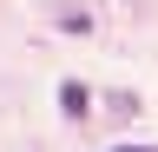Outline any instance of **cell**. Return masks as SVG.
<instances>
[{
  "instance_id": "6da1fadb",
  "label": "cell",
  "mask_w": 158,
  "mask_h": 152,
  "mask_svg": "<svg viewBox=\"0 0 158 152\" xmlns=\"http://www.w3.org/2000/svg\"><path fill=\"white\" fill-rule=\"evenodd\" d=\"M59 106H66L73 119H86V86H59Z\"/></svg>"
},
{
  "instance_id": "7a4b0ae2",
  "label": "cell",
  "mask_w": 158,
  "mask_h": 152,
  "mask_svg": "<svg viewBox=\"0 0 158 152\" xmlns=\"http://www.w3.org/2000/svg\"><path fill=\"white\" fill-rule=\"evenodd\" d=\"M118 152H152V145H118Z\"/></svg>"
}]
</instances>
